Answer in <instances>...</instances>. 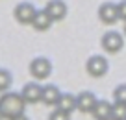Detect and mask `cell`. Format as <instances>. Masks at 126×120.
I'll use <instances>...</instances> for the list:
<instances>
[{
  "instance_id": "cell-1",
  "label": "cell",
  "mask_w": 126,
  "mask_h": 120,
  "mask_svg": "<svg viewBox=\"0 0 126 120\" xmlns=\"http://www.w3.org/2000/svg\"><path fill=\"white\" fill-rule=\"evenodd\" d=\"M24 107H26V104H24L20 93H4L0 96V113L8 120L24 115Z\"/></svg>"
},
{
  "instance_id": "cell-2",
  "label": "cell",
  "mask_w": 126,
  "mask_h": 120,
  "mask_svg": "<svg viewBox=\"0 0 126 120\" xmlns=\"http://www.w3.org/2000/svg\"><path fill=\"white\" fill-rule=\"evenodd\" d=\"M85 70L93 78H102L110 70V63H108V59L104 55H91L85 63Z\"/></svg>"
},
{
  "instance_id": "cell-3",
  "label": "cell",
  "mask_w": 126,
  "mask_h": 120,
  "mask_svg": "<svg viewBox=\"0 0 126 120\" xmlns=\"http://www.w3.org/2000/svg\"><path fill=\"white\" fill-rule=\"evenodd\" d=\"M100 44H102V48L108 54H117V52H121V48L124 46V39H122V35L119 33V31L111 30V31H106V33L102 35Z\"/></svg>"
},
{
  "instance_id": "cell-4",
  "label": "cell",
  "mask_w": 126,
  "mask_h": 120,
  "mask_svg": "<svg viewBox=\"0 0 126 120\" xmlns=\"http://www.w3.org/2000/svg\"><path fill=\"white\" fill-rule=\"evenodd\" d=\"M30 74L33 78H37V80H45V78H48L52 74V63H50V59L43 57V55L32 59V63H30Z\"/></svg>"
},
{
  "instance_id": "cell-5",
  "label": "cell",
  "mask_w": 126,
  "mask_h": 120,
  "mask_svg": "<svg viewBox=\"0 0 126 120\" xmlns=\"http://www.w3.org/2000/svg\"><path fill=\"white\" fill-rule=\"evenodd\" d=\"M35 6L30 4V2H20V4H17L15 11H13V17H15V20L19 24H32V20L35 19Z\"/></svg>"
},
{
  "instance_id": "cell-6",
  "label": "cell",
  "mask_w": 126,
  "mask_h": 120,
  "mask_svg": "<svg viewBox=\"0 0 126 120\" xmlns=\"http://www.w3.org/2000/svg\"><path fill=\"white\" fill-rule=\"evenodd\" d=\"M47 15L50 17L52 20H63L67 17V4H65V0H48L47 8H45Z\"/></svg>"
},
{
  "instance_id": "cell-7",
  "label": "cell",
  "mask_w": 126,
  "mask_h": 120,
  "mask_svg": "<svg viewBox=\"0 0 126 120\" xmlns=\"http://www.w3.org/2000/svg\"><path fill=\"white\" fill-rule=\"evenodd\" d=\"M41 89L43 87L35 81L24 83L22 91H20V96H22L24 104H37V102H41Z\"/></svg>"
},
{
  "instance_id": "cell-8",
  "label": "cell",
  "mask_w": 126,
  "mask_h": 120,
  "mask_svg": "<svg viewBox=\"0 0 126 120\" xmlns=\"http://www.w3.org/2000/svg\"><path fill=\"white\" fill-rule=\"evenodd\" d=\"M98 19L104 24H115L119 20V11H117V4L113 2H104L98 8Z\"/></svg>"
},
{
  "instance_id": "cell-9",
  "label": "cell",
  "mask_w": 126,
  "mask_h": 120,
  "mask_svg": "<svg viewBox=\"0 0 126 120\" xmlns=\"http://www.w3.org/2000/svg\"><path fill=\"white\" fill-rule=\"evenodd\" d=\"M96 102H98V98L94 96L91 91H82L76 96V109L82 111V113H91Z\"/></svg>"
},
{
  "instance_id": "cell-10",
  "label": "cell",
  "mask_w": 126,
  "mask_h": 120,
  "mask_svg": "<svg viewBox=\"0 0 126 120\" xmlns=\"http://www.w3.org/2000/svg\"><path fill=\"white\" fill-rule=\"evenodd\" d=\"M59 96H61V91L58 89V85H52V83H48V85H45L43 89H41V102L47 105H56L59 100Z\"/></svg>"
},
{
  "instance_id": "cell-11",
  "label": "cell",
  "mask_w": 126,
  "mask_h": 120,
  "mask_svg": "<svg viewBox=\"0 0 126 120\" xmlns=\"http://www.w3.org/2000/svg\"><path fill=\"white\" fill-rule=\"evenodd\" d=\"M56 109L67 113V115H72V111H76V96H72L69 93H61L58 104H56Z\"/></svg>"
},
{
  "instance_id": "cell-12",
  "label": "cell",
  "mask_w": 126,
  "mask_h": 120,
  "mask_svg": "<svg viewBox=\"0 0 126 120\" xmlns=\"http://www.w3.org/2000/svg\"><path fill=\"white\" fill-rule=\"evenodd\" d=\"M52 22H54V20L47 15V11L41 9V11L35 13V19L32 20V26H33V30H37V31H47V30H50Z\"/></svg>"
},
{
  "instance_id": "cell-13",
  "label": "cell",
  "mask_w": 126,
  "mask_h": 120,
  "mask_svg": "<svg viewBox=\"0 0 126 120\" xmlns=\"http://www.w3.org/2000/svg\"><path fill=\"white\" fill-rule=\"evenodd\" d=\"M91 115H93L96 120H106V118H110V116H111V104H110L108 100H98L96 104H94Z\"/></svg>"
},
{
  "instance_id": "cell-14",
  "label": "cell",
  "mask_w": 126,
  "mask_h": 120,
  "mask_svg": "<svg viewBox=\"0 0 126 120\" xmlns=\"http://www.w3.org/2000/svg\"><path fill=\"white\" fill-rule=\"evenodd\" d=\"M11 83H13L11 72L6 70V68H0V93H6V91L11 87Z\"/></svg>"
},
{
  "instance_id": "cell-15",
  "label": "cell",
  "mask_w": 126,
  "mask_h": 120,
  "mask_svg": "<svg viewBox=\"0 0 126 120\" xmlns=\"http://www.w3.org/2000/svg\"><path fill=\"white\" fill-rule=\"evenodd\" d=\"M111 118L115 120H126V105L124 104H111Z\"/></svg>"
},
{
  "instance_id": "cell-16",
  "label": "cell",
  "mask_w": 126,
  "mask_h": 120,
  "mask_svg": "<svg viewBox=\"0 0 126 120\" xmlns=\"http://www.w3.org/2000/svg\"><path fill=\"white\" fill-rule=\"evenodd\" d=\"M113 102H115V104H124L126 105V83H121V85L115 87Z\"/></svg>"
},
{
  "instance_id": "cell-17",
  "label": "cell",
  "mask_w": 126,
  "mask_h": 120,
  "mask_svg": "<svg viewBox=\"0 0 126 120\" xmlns=\"http://www.w3.org/2000/svg\"><path fill=\"white\" fill-rule=\"evenodd\" d=\"M48 120H71V115L59 111V109H54V111L48 115Z\"/></svg>"
},
{
  "instance_id": "cell-18",
  "label": "cell",
  "mask_w": 126,
  "mask_h": 120,
  "mask_svg": "<svg viewBox=\"0 0 126 120\" xmlns=\"http://www.w3.org/2000/svg\"><path fill=\"white\" fill-rule=\"evenodd\" d=\"M117 11H119V19H122L126 22V0H121L117 4Z\"/></svg>"
},
{
  "instance_id": "cell-19",
  "label": "cell",
  "mask_w": 126,
  "mask_h": 120,
  "mask_svg": "<svg viewBox=\"0 0 126 120\" xmlns=\"http://www.w3.org/2000/svg\"><path fill=\"white\" fill-rule=\"evenodd\" d=\"M11 120H30L26 115H19V116H15V118H11Z\"/></svg>"
},
{
  "instance_id": "cell-20",
  "label": "cell",
  "mask_w": 126,
  "mask_h": 120,
  "mask_svg": "<svg viewBox=\"0 0 126 120\" xmlns=\"http://www.w3.org/2000/svg\"><path fill=\"white\" fill-rule=\"evenodd\" d=\"M106 120H115V118H111V116H110V118H106Z\"/></svg>"
},
{
  "instance_id": "cell-21",
  "label": "cell",
  "mask_w": 126,
  "mask_h": 120,
  "mask_svg": "<svg viewBox=\"0 0 126 120\" xmlns=\"http://www.w3.org/2000/svg\"><path fill=\"white\" fill-rule=\"evenodd\" d=\"M2 118H4V116H2V113H0V120H2Z\"/></svg>"
},
{
  "instance_id": "cell-22",
  "label": "cell",
  "mask_w": 126,
  "mask_h": 120,
  "mask_svg": "<svg viewBox=\"0 0 126 120\" xmlns=\"http://www.w3.org/2000/svg\"><path fill=\"white\" fill-rule=\"evenodd\" d=\"M124 33H126V24H124Z\"/></svg>"
}]
</instances>
